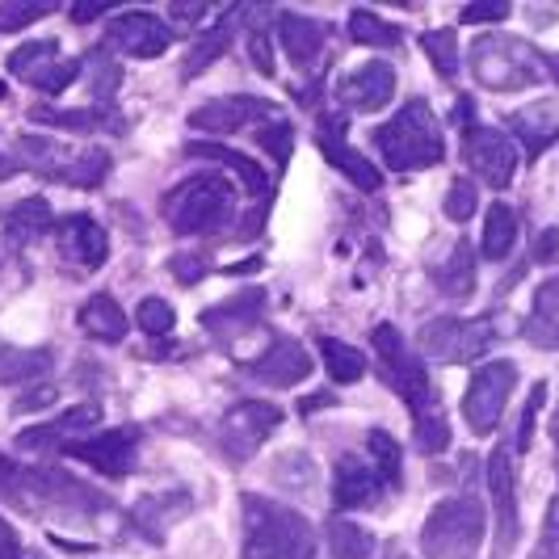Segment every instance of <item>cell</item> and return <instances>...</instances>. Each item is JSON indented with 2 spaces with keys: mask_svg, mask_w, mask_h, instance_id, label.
Masks as SVG:
<instances>
[{
  "mask_svg": "<svg viewBox=\"0 0 559 559\" xmlns=\"http://www.w3.org/2000/svg\"><path fill=\"white\" fill-rule=\"evenodd\" d=\"M190 513V497L186 492H168V497H143V501L131 504V526L143 531L152 543H160V534L181 522Z\"/></svg>",
  "mask_w": 559,
  "mask_h": 559,
  "instance_id": "32",
  "label": "cell"
},
{
  "mask_svg": "<svg viewBox=\"0 0 559 559\" xmlns=\"http://www.w3.org/2000/svg\"><path fill=\"white\" fill-rule=\"evenodd\" d=\"M88 93H93V106H110V97L118 93V84H122V68H118V59L110 56V47H97L93 56H88Z\"/></svg>",
  "mask_w": 559,
  "mask_h": 559,
  "instance_id": "41",
  "label": "cell"
},
{
  "mask_svg": "<svg viewBox=\"0 0 559 559\" xmlns=\"http://www.w3.org/2000/svg\"><path fill=\"white\" fill-rule=\"evenodd\" d=\"M76 324H81L84 336H93V341H106V345H118L127 329H131V320H127V311L118 308V299H114L110 290H97L93 299H84L81 316H76Z\"/></svg>",
  "mask_w": 559,
  "mask_h": 559,
  "instance_id": "31",
  "label": "cell"
},
{
  "mask_svg": "<svg viewBox=\"0 0 559 559\" xmlns=\"http://www.w3.org/2000/svg\"><path fill=\"white\" fill-rule=\"evenodd\" d=\"M518 143L492 131V127H467L463 131V165L476 173L484 186L492 190H509L518 177Z\"/></svg>",
  "mask_w": 559,
  "mask_h": 559,
  "instance_id": "14",
  "label": "cell"
},
{
  "mask_svg": "<svg viewBox=\"0 0 559 559\" xmlns=\"http://www.w3.org/2000/svg\"><path fill=\"white\" fill-rule=\"evenodd\" d=\"M102 13H110V4H106V0H88V4H76V9H72V22H93V17H102Z\"/></svg>",
  "mask_w": 559,
  "mask_h": 559,
  "instance_id": "57",
  "label": "cell"
},
{
  "mask_svg": "<svg viewBox=\"0 0 559 559\" xmlns=\"http://www.w3.org/2000/svg\"><path fill=\"white\" fill-rule=\"evenodd\" d=\"M531 257L538 261V265H556L559 261V227H543V231L534 236Z\"/></svg>",
  "mask_w": 559,
  "mask_h": 559,
  "instance_id": "54",
  "label": "cell"
},
{
  "mask_svg": "<svg viewBox=\"0 0 559 559\" xmlns=\"http://www.w3.org/2000/svg\"><path fill=\"white\" fill-rule=\"evenodd\" d=\"M257 143H261V147H265V152H270V156L278 160V168H282L286 160H290V147H295V127H290L286 118H274L270 127L261 122V131H257Z\"/></svg>",
  "mask_w": 559,
  "mask_h": 559,
  "instance_id": "47",
  "label": "cell"
},
{
  "mask_svg": "<svg viewBox=\"0 0 559 559\" xmlns=\"http://www.w3.org/2000/svg\"><path fill=\"white\" fill-rule=\"evenodd\" d=\"M336 97H341L349 110H362V114L383 110V106H392V97H395V68L383 63V59H370V63L354 68V72L341 81Z\"/></svg>",
  "mask_w": 559,
  "mask_h": 559,
  "instance_id": "21",
  "label": "cell"
},
{
  "mask_svg": "<svg viewBox=\"0 0 559 559\" xmlns=\"http://www.w3.org/2000/svg\"><path fill=\"white\" fill-rule=\"evenodd\" d=\"M265 316V290H245L236 299H224L219 308H206L202 311V329L219 341H240L245 333H252Z\"/></svg>",
  "mask_w": 559,
  "mask_h": 559,
  "instance_id": "23",
  "label": "cell"
},
{
  "mask_svg": "<svg viewBox=\"0 0 559 559\" xmlns=\"http://www.w3.org/2000/svg\"><path fill=\"white\" fill-rule=\"evenodd\" d=\"M0 559H22V543H17V531L0 518Z\"/></svg>",
  "mask_w": 559,
  "mask_h": 559,
  "instance_id": "55",
  "label": "cell"
},
{
  "mask_svg": "<svg viewBox=\"0 0 559 559\" xmlns=\"http://www.w3.org/2000/svg\"><path fill=\"white\" fill-rule=\"evenodd\" d=\"M245 509V559H311L316 556V531L290 504L265 501L257 492L240 497Z\"/></svg>",
  "mask_w": 559,
  "mask_h": 559,
  "instance_id": "3",
  "label": "cell"
},
{
  "mask_svg": "<svg viewBox=\"0 0 559 559\" xmlns=\"http://www.w3.org/2000/svg\"><path fill=\"white\" fill-rule=\"evenodd\" d=\"M51 227H56V211H51L47 198H17L0 215V231H4V245L9 249H26L38 236H47Z\"/></svg>",
  "mask_w": 559,
  "mask_h": 559,
  "instance_id": "25",
  "label": "cell"
},
{
  "mask_svg": "<svg viewBox=\"0 0 559 559\" xmlns=\"http://www.w3.org/2000/svg\"><path fill=\"white\" fill-rule=\"evenodd\" d=\"M22 559H43V556H22Z\"/></svg>",
  "mask_w": 559,
  "mask_h": 559,
  "instance_id": "63",
  "label": "cell"
},
{
  "mask_svg": "<svg viewBox=\"0 0 559 559\" xmlns=\"http://www.w3.org/2000/svg\"><path fill=\"white\" fill-rule=\"evenodd\" d=\"M366 459L374 463V472H379V479L388 488H400V479H404V454H400V442H395L388 429H370L366 433Z\"/></svg>",
  "mask_w": 559,
  "mask_h": 559,
  "instance_id": "38",
  "label": "cell"
},
{
  "mask_svg": "<svg viewBox=\"0 0 559 559\" xmlns=\"http://www.w3.org/2000/svg\"><path fill=\"white\" fill-rule=\"evenodd\" d=\"M374 147H379L383 165L395 168V173L433 168L447 160L442 127H438V118L429 110V102H420V97H413L408 106H400V114L374 131Z\"/></svg>",
  "mask_w": 559,
  "mask_h": 559,
  "instance_id": "5",
  "label": "cell"
},
{
  "mask_svg": "<svg viewBox=\"0 0 559 559\" xmlns=\"http://www.w3.org/2000/svg\"><path fill=\"white\" fill-rule=\"evenodd\" d=\"M509 131L526 147V160H538L551 143H559V114L547 102H534L526 110L509 114Z\"/></svg>",
  "mask_w": 559,
  "mask_h": 559,
  "instance_id": "26",
  "label": "cell"
},
{
  "mask_svg": "<svg viewBox=\"0 0 559 559\" xmlns=\"http://www.w3.org/2000/svg\"><path fill=\"white\" fill-rule=\"evenodd\" d=\"M102 429V404H72L68 413H59L47 425H34L26 433H17L22 450H63L68 442H81L88 433Z\"/></svg>",
  "mask_w": 559,
  "mask_h": 559,
  "instance_id": "19",
  "label": "cell"
},
{
  "mask_svg": "<svg viewBox=\"0 0 559 559\" xmlns=\"http://www.w3.org/2000/svg\"><path fill=\"white\" fill-rule=\"evenodd\" d=\"M186 156H194V160H215V165L231 168L236 177H240V186H245V194L249 198H270V173L257 165L252 156L245 152H236V147H219V143H186Z\"/></svg>",
  "mask_w": 559,
  "mask_h": 559,
  "instance_id": "28",
  "label": "cell"
},
{
  "mask_svg": "<svg viewBox=\"0 0 559 559\" xmlns=\"http://www.w3.org/2000/svg\"><path fill=\"white\" fill-rule=\"evenodd\" d=\"M252 270H261V261H257V257H252V261H240V265H227L224 274H240V278H245V274H252Z\"/></svg>",
  "mask_w": 559,
  "mask_h": 559,
  "instance_id": "61",
  "label": "cell"
},
{
  "mask_svg": "<svg viewBox=\"0 0 559 559\" xmlns=\"http://www.w3.org/2000/svg\"><path fill=\"white\" fill-rule=\"evenodd\" d=\"M17 472H22V463H13L9 454H0V501L9 497V488H13V479H17Z\"/></svg>",
  "mask_w": 559,
  "mask_h": 559,
  "instance_id": "56",
  "label": "cell"
},
{
  "mask_svg": "<svg viewBox=\"0 0 559 559\" xmlns=\"http://www.w3.org/2000/svg\"><path fill=\"white\" fill-rule=\"evenodd\" d=\"M433 282L450 299H472L476 295V249L467 240H459L447 261L433 270Z\"/></svg>",
  "mask_w": 559,
  "mask_h": 559,
  "instance_id": "33",
  "label": "cell"
},
{
  "mask_svg": "<svg viewBox=\"0 0 559 559\" xmlns=\"http://www.w3.org/2000/svg\"><path fill=\"white\" fill-rule=\"evenodd\" d=\"M56 4H26V0H0V34H17L43 17H51Z\"/></svg>",
  "mask_w": 559,
  "mask_h": 559,
  "instance_id": "45",
  "label": "cell"
},
{
  "mask_svg": "<svg viewBox=\"0 0 559 559\" xmlns=\"http://www.w3.org/2000/svg\"><path fill=\"white\" fill-rule=\"evenodd\" d=\"M168 270H173V278L181 282V286H194V282L206 278V257L202 252H177L168 261Z\"/></svg>",
  "mask_w": 559,
  "mask_h": 559,
  "instance_id": "51",
  "label": "cell"
},
{
  "mask_svg": "<svg viewBox=\"0 0 559 559\" xmlns=\"http://www.w3.org/2000/svg\"><path fill=\"white\" fill-rule=\"evenodd\" d=\"M245 370H249L257 383L286 392V388H299V383L311 374V354L299 345V341H290V336H274V341H270Z\"/></svg>",
  "mask_w": 559,
  "mask_h": 559,
  "instance_id": "17",
  "label": "cell"
},
{
  "mask_svg": "<svg viewBox=\"0 0 559 559\" xmlns=\"http://www.w3.org/2000/svg\"><path fill=\"white\" fill-rule=\"evenodd\" d=\"M518 388V362H484L472 374L467 392H463V417H467V429L476 438H488L497 425H501L504 408H509V395Z\"/></svg>",
  "mask_w": 559,
  "mask_h": 559,
  "instance_id": "10",
  "label": "cell"
},
{
  "mask_svg": "<svg viewBox=\"0 0 559 559\" xmlns=\"http://www.w3.org/2000/svg\"><path fill=\"white\" fill-rule=\"evenodd\" d=\"M56 227H59V249H63V257L72 265H81V274L84 270H102L110 261V236H106V227L97 224L93 215H68Z\"/></svg>",
  "mask_w": 559,
  "mask_h": 559,
  "instance_id": "22",
  "label": "cell"
},
{
  "mask_svg": "<svg viewBox=\"0 0 559 559\" xmlns=\"http://www.w3.org/2000/svg\"><path fill=\"white\" fill-rule=\"evenodd\" d=\"M106 43L118 47L122 56H131V59H156L168 51L173 29H168L156 13L127 9V13H118L110 26H106Z\"/></svg>",
  "mask_w": 559,
  "mask_h": 559,
  "instance_id": "15",
  "label": "cell"
},
{
  "mask_svg": "<svg viewBox=\"0 0 559 559\" xmlns=\"http://www.w3.org/2000/svg\"><path fill=\"white\" fill-rule=\"evenodd\" d=\"M420 47H425V56L433 59V68H438L442 81L459 76V34L454 29H429V34H420Z\"/></svg>",
  "mask_w": 559,
  "mask_h": 559,
  "instance_id": "42",
  "label": "cell"
},
{
  "mask_svg": "<svg viewBox=\"0 0 559 559\" xmlns=\"http://www.w3.org/2000/svg\"><path fill=\"white\" fill-rule=\"evenodd\" d=\"M349 34H354V43H362V47H400V43H404V29L392 26V22H383L374 9H354V13H349Z\"/></svg>",
  "mask_w": 559,
  "mask_h": 559,
  "instance_id": "39",
  "label": "cell"
},
{
  "mask_svg": "<svg viewBox=\"0 0 559 559\" xmlns=\"http://www.w3.org/2000/svg\"><path fill=\"white\" fill-rule=\"evenodd\" d=\"M543 404H547V383H534L531 388V400H526V408H522V425H518V438H513V454H526L534 442V420L543 413Z\"/></svg>",
  "mask_w": 559,
  "mask_h": 559,
  "instance_id": "48",
  "label": "cell"
},
{
  "mask_svg": "<svg viewBox=\"0 0 559 559\" xmlns=\"http://www.w3.org/2000/svg\"><path fill=\"white\" fill-rule=\"evenodd\" d=\"M4 501L34 518H63V522H97L110 509V501L97 488H88L84 479L68 472H51V467H22Z\"/></svg>",
  "mask_w": 559,
  "mask_h": 559,
  "instance_id": "2",
  "label": "cell"
},
{
  "mask_svg": "<svg viewBox=\"0 0 559 559\" xmlns=\"http://www.w3.org/2000/svg\"><path fill=\"white\" fill-rule=\"evenodd\" d=\"M282 425L278 404H265V400H245L236 404L224 420H219V450H224L231 463H249L252 454L261 450V442Z\"/></svg>",
  "mask_w": 559,
  "mask_h": 559,
  "instance_id": "12",
  "label": "cell"
},
{
  "mask_svg": "<svg viewBox=\"0 0 559 559\" xmlns=\"http://www.w3.org/2000/svg\"><path fill=\"white\" fill-rule=\"evenodd\" d=\"M206 13V4H173V17H181V22H198Z\"/></svg>",
  "mask_w": 559,
  "mask_h": 559,
  "instance_id": "60",
  "label": "cell"
},
{
  "mask_svg": "<svg viewBox=\"0 0 559 559\" xmlns=\"http://www.w3.org/2000/svg\"><path fill=\"white\" fill-rule=\"evenodd\" d=\"M420 354L442 366H467L484 358L497 345V320L492 316H438L429 324H420Z\"/></svg>",
  "mask_w": 559,
  "mask_h": 559,
  "instance_id": "9",
  "label": "cell"
},
{
  "mask_svg": "<svg viewBox=\"0 0 559 559\" xmlns=\"http://www.w3.org/2000/svg\"><path fill=\"white\" fill-rule=\"evenodd\" d=\"M547 72H551V81L559 84V56H547Z\"/></svg>",
  "mask_w": 559,
  "mask_h": 559,
  "instance_id": "62",
  "label": "cell"
},
{
  "mask_svg": "<svg viewBox=\"0 0 559 559\" xmlns=\"http://www.w3.org/2000/svg\"><path fill=\"white\" fill-rule=\"evenodd\" d=\"M231 186L219 173H198L160 198V215L177 236H219L231 224Z\"/></svg>",
  "mask_w": 559,
  "mask_h": 559,
  "instance_id": "6",
  "label": "cell"
},
{
  "mask_svg": "<svg viewBox=\"0 0 559 559\" xmlns=\"http://www.w3.org/2000/svg\"><path fill=\"white\" fill-rule=\"evenodd\" d=\"M316 345H320V358L329 366V379H333V383H358L366 374L362 349H354V345H345V341H336V336H320Z\"/></svg>",
  "mask_w": 559,
  "mask_h": 559,
  "instance_id": "37",
  "label": "cell"
},
{
  "mask_svg": "<svg viewBox=\"0 0 559 559\" xmlns=\"http://www.w3.org/2000/svg\"><path fill=\"white\" fill-rule=\"evenodd\" d=\"M488 492H492V513H497V559H509L518 538H522V509H518V467H513V447H501L488 454Z\"/></svg>",
  "mask_w": 559,
  "mask_h": 559,
  "instance_id": "11",
  "label": "cell"
},
{
  "mask_svg": "<svg viewBox=\"0 0 559 559\" xmlns=\"http://www.w3.org/2000/svg\"><path fill=\"white\" fill-rule=\"evenodd\" d=\"M509 17V4L504 0H484V4H463L459 9V22L463 26H492V22H504Z\"/></svg>",
  "mask_w": 559,
  "mask_h": 559,
  "instance_id": "49",
  "label": "cell"
},
{
  "mask_svg": "<svg viewBox=\"0 0 559 559\" xmlns=\"http://www.w3.org/2000/svg\"><path fill=\"white\" fill-rule=\"evenodd\" d=\"M81 81V59H59L56 68L38 81V93H47V97H56V93H63L68 84Z\"/></svg>",
  "mask_w": 559,
  "mask_h": 559,
  "instance_id": "50",
  "label": "cell"
},
{
  "mask_svg": "<svg viewBox=\"0 0 559 559\" xmlns=\"http://www.w3.org/2000/svg\"><path fill=\"white\" fill-rule=\"evenodd\" d=\"M135 324L147 336H168L177 329V311L160 295H147V299H140V308H135Z\"/></svg>",
  "mask_w": 559,
  "mask_h": 559,
  "instance_id": "44",
  "label": "cell"
},
{
  "mask_svg": "<svg viewBox=\"0 0 559 559\" xmlns=\"http://www.w3.org/2000/svg\"><path fill=\"white\" fill-rule=\"evenodd\" d=\"M22 165L34 168L38 177L59 181V186H72V190H97L106 177H110V152L97 147V143H59L47 135H22Z\"/></svg>",
  "mask_w": 559,
  "mask_h": 559,
  "instance_id": "7",
  "label": "cell"
},
{
  "mask_svg": "<svg viewBox=\"0 0 559 559\" xmlns=\"http://www.w3.org/2000/svg\"><path fill=\"white\" fill-rule=\"evenodd\" d=\"M531 559H559V492L551 509H547V522H543V538H538V547H534Z\"/></svg>",
  "mask_w": 559,
  "mask_h": 559,
  "instance_id": "52",
  "label": "cell"
},
{
  "mask_svg": "<svg viewBox=\"0 0 559 559\" xmlns=\"http://www.w3.org/2000/svg\"><path fill=\"white\" fill-rule=\"evenodd\" d=\"M388 492L374 463L366 454H341L333 467V504L336 509H370Z\"/></svg>",
  "mask_w": 559,
  "mask_h": 559,
  "instance_id": "20",
  "label": "cell"
},
{
  "mask_svg": "<svg viewBox=\"0 0 559 559\" xmlns=\"http://www.w3.org/2000/svg\"><path fill=\"white\" fill-rule=\"evenodd\" d=\"M261 17H270V13H261V9H249V56H252V68L261 72V76H274V47H270V34L261 26Z\"/></svg>",
  "mask_w": 559,
  "mask_h": 559,
  "instance_id": "46",
  "label": "cell"
},
{
  "mask_svg": "<svg viewBox=\"0 0 559 559\" xmlns=\"http://www.w3.org/2000/svg\"><path fill=\"white\" fill-rule=\"evenodd\" d=\"M370 345H374V354H379V362H383L388 383L400 392V400H404V404H408V413H413L420 454H447L450 450V425H447L442 404H438V388H433V379H429L425 358L404 345V336L395 333L392 324H374Z\"/></svg>",
  "mask_w": 559,
  "mask_h": 559,
  "instance_id": "1",
  "label": "cell"
},
{
  "mask_svg": "<svg viewBox=\"0 0 559 559\" xmlns=\"http://www.w3.org/2000/svg\"><path fill=\"white\" fill-rule=\"evenodd\" d=\"M135 450H140V429H135V425H118V429L88 433L81 442H68L59 454H63V459H76L84 467H93L97 476L122 479L135 467Z\"/></svg>",
  "mask_w": 559,
  "mask_h": 559,
  "instance_id": "13",
  "label": "cell"
},
{
  "mask_svg": "<svg viewBox=\"0 0 559 559\" xmlns=\"http://www.w3.org/2000/svg\"><path fill=\"white\" fill-rule=\"evenodd\" d=\"M29 122H38V127H56V131H72V135H93V131H102V127L122 131V118H118L110 106H84V110L34 106V110H29Z\"/></svg>",
  "mask_w": 559,
  "mask_h": 559,
  "instance_id": "30",
  "label": "cell"
},
{
  "mask_svg": "<svg viewBox=\"0 0 559 559\" xmlns=\"http://www.w3.org/2000/svg\"><path fill=\"white\" fill-rule=\"evenodd\" d=\"M522 336L534 349H559V274L534 290V304L522 320Z\"/></svg>",
  "mask_w": 559,
  "mask_h": 559,
  "instance_id": "27",
  "label": "cell"
},
{
  "mask_svg": "<svg viewBox=\"0 0 559 559\" xmlns=\"http://www.w3.org/2000/svg\"><path fill=\"white\" fill-rule=\"evenodd\" d=\"M518 245V211L509 202H492L484 215V236H479V252L484 261H504Z\"/></svg>",
  "mask_w": 559,
  "mask_h": 559,
  "instance_id": "34",
  "label": "cell"
},
{
  "mask_svg": "<svg viewBox=\"0 0 559 559\" xmlns=\"http://www.w3.org/2000/svg\"><path fill=\"white\" fill-rule=\"evenodd\" d=\"M479 543H484V504L472 492L433 504V513L420 526L425 559H476Z\"/></svg>",
  "mask_w": 559,
  "mask_h": 559,
  "instance_id": "8",
  "label": "cell"
},
{
  "mask_svg": "<svg viewBox=\"0 0 559 559\" xmlns=\"http://www.w3.org/2000/svg\"><path fill=\"white\" fill-rule=\"evenodd\" d=\"M316 143H320V152L329 156V165H333L341 177H349L358 190H366V194H379V190H383V173L370 165L354 143L345 140V118L324 114V118H320V135H316Z\"/></svg>",
  "mask_w": 559,
  "mask_h": 559,
  "instance_id": "16",
  "label": "cell"
},
{
  "mask_svg": "<svg viewBox=\"0 0 559 559\" xmlns=\"http://www.w3.org/2000/svg\"><path fill=\"white\" fill-rule=\"evenodd\" d=\"M329 551H333V559H370L374 534L345 522V518H336V522H329Z\"/></svg>",
  "mask_w": 559,
  "mask_h": 559,
  "instance_id": "40",
  "label": "cell"
},
{
  "mask_svg": "<svg viewBox=\"0 0 559 559\" xmlns=\"http://www.w3.org/2000/svg\"><path fill=\"white\" fill-rule=\"evenodd\" d=\"M240 17H245V9H227L215 26L198 34L194 47H190V56H186V63H181V81H194V76H202L215 59H224V51L231 47V34H236V22H240Z\"/></svg>",
  "mask_w": 559,
  "mask_h": 559,
  "instance_id": "29",
  "label": "cell"
},
{
  "mask_svg": "<svg viewBox=\"0 0 559 559\" xmlns=\"http://www.w3.org/2000/svg\"><path fill=\"white\" fill-rule=\"evenodd\" d=\"M51 366H56L51 349H22V345H9V341H0V388H4V383H26V379H43Z\"/></svg>",
  "mask_w": 559,
  "mask_h": 559,
  "instance_id": "36",
  "label": "cell"
},
{
  "mask_svg": "<svg viewBox=\"0 0 559 559\" xmlns=\"http://www.w3.org/2000/svg\"><path fill=\"white\" fill-rule=\"evenodd\" d=\"M278 43L295 68H311L329 47V26L308 17V13H290L286 9V13H278Z\"/></svg>",
  "mask_w": 559,
  "mask_h": 559,
  "instance_id": "24",
  "label": "cell"
},
{
  "mask_svg": "<svg viewBox=\"0 0 559 559\" xmlns=\"http://www.w3.org/2000/svg\"><path fill=\"white\" fill-rule=\"evenodd\" d=\"M59 63V43L56 38H34V43H22L13 56H9V76L13 81H26L38 88V81Z\"/></svg>",
  "mask_w": 559,
  "mask_h": 559,
  "instance_id": "35",
  "label": "cell"
},
{
  "mask_svg": "<svg viewBox=\"0 0 559 559\" xmlns=\"http://www.w3.org/2000/svg\"><path fill=\"white\" fill-rule=\"evenodd\" d=\"M56 404V388L51 383H43V388H29L13 400V413H43V408H51Z\"/></svg>",
  "mask_w": 559,
  "mask_h": 559,
  "instance_id": "53",
  "label": "cell"
},
{
  "mask_svg": "<svg viewBox=\"0 0 559 559\" xmlns=\"http://www.w3.org/2000/svg\"><path fill=\"white\" fill-rule=\"evenodd\" d=\"M479 211V190L472 177H454L450 181L447 198H442V215H447L450 224H467L472 215Z\"/></svg>",
  "mask_w": 559,
  "mask_h": 559,
  "instance_id": "43",
  "label": "cell"
},
{
  "mask_svg": "<svg viewBox=\"0 0 559 559\" xmlns=\"http://www.w3.org/2000/svg\"><path fill=\"white\" fill-rule=\"evenodd\" d=\"M265 118H278L274 102H261V97L240 93V97H215V102L198 106V110L190 114V127L202 131V135H236L240 127L265 122Z\"/></svg>",
  "mask_w": 559,
  "mask_h": 559,
  "instance_id": "18",
  "label": "cell"
},
{
  "mask_svg": "<svg viewBox=\"0 0 559 559\" xmlns=\"http://www.w3.org/2000/svg\"><path fill=\"white\" fill-rule=\"evenodd\" d=\"M472 118H476V106H472V102H467V97H463V102H459V106H454V122H459V127H463V131H467V127H476V122H472Z\"/></svg>",
  "mask_w": 559,
  "mask_h": 559,
  "instance_id": "58",
  "label": "cell"
},
{
  "mask_svg": "<svg viewBox=\"0 0 559 559\" xmlns=\"http://www.w3.org/2000/svg\"><path fill=\"white\" fill-rule=\"evenodd\" d=\"M22 173V160L17 156H9V152H0V181H13Z\"/></svg>",
  "mask_w": 559,
  "mask_h": 559,
  "instance_id": "59",
  "label": "cell"
},
{
  "mask_svg": "<svg viewBox=\"0 0 559 559\" xmlns=\"http://www.w3.org/2000/svg\"><path fill=\"white\" fill-rule=\"evenodd\" d=\"M467 59H472L476 84L488 93H522L551 76L547 56L531 38H518V34H479Z\"/></svg>",
  "mask_w": 559,
  "mask_h": 559,
  "instance_id": "4",
  "label": "cell"
}]
</instances>
